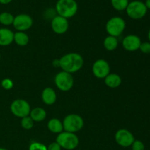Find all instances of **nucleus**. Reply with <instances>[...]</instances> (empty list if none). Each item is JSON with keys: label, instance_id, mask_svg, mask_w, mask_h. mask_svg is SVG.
<instances>
[{"label": "nucleus", "instance_id": "f257e3e1", "mask_svg": "<svg viewBox=\"0 0 150 150\" xmlns=\"http://www.w3.org/2000/svg\"><path fill=\"white\" fill-rule=\"evenodd\" d=\"M83 65V57L77 53H69L59 59V67L70 74L79 71Z\"/></svg>", "mask_w": 150, "mask_h": 150}, {"label": "nucleus", "instance_id": "f03ea898", "mask_svg": "<svg viewBox=\"0 0 150 150\" xmlns=\"http://www.w3.org/2000/svg\"><path fill=\"white\" fill-rule=\"evenodd\" d=\"M79 6L76 0H58L56 3L55 10L58 16L68 19L76 16Z\"/></svg>", "mask_w": 150, "mask_h": 150}, {"label": "nucleus", "instance_id": "7ed1b4c3", "mask_svg": "<svg viewBox=\"0 0 150 150\" xmlns=\"http://www.w3.org/2000/svg\"><path fill=\"white\" fill-rule=\"evenodd\" d=\"M56 142L59 144L62 149L66 150H73L79 144V137L75 133L62 131L58 134Z\"/></svg>", "mask_w": 150, "mask_h": 150}, {"label": "nucleus", "instance_id": "20e7f679", "mask_svg": "<svg viewBox=\"0 0 150 150\" xmlns=\"http://www.w3.org/2000/svg\"><path fill=\"white\" fill-rule=\"evenodd\" d=\"M62 125L64 131L75 133L83 128L84 122L80 115L72 114L64 117Z\"/></svg>", "mask_w": 150, "mask_h": 150}, {"label": "nucleus", "instance_id": "39448f33", "mask_svg": "<svg viewBox=\"0 0 150 150\" xmlns=\"http://www.w3.org/2000/svg\"><path fill=\"white\" fill-rule=\"evenodd\" d=\"M125 10L129 18L134 20H139L146 16L148 10L144 2L139 0H134L129 2Z\"/></svg>", "mask_w": 150, "mask_h": 150}, {"label": "nucleus", "instance_id": "423d86ee", "mask_svg": "<svg viewBox=\"0 0 150 150\" xmlns=\"http://www.w3.org/2000/svg\"><path fill=\"white\" fill-rule=\"evenodd\" d=\"M126 23L124 19L119 16H114L111 18L107 21L105 25V29L107 33L111 36L117 38L120 36L125 31Z\"/></svg>", "mask_w": 150, "mask_h": 150}, {"label": "nucleus", "instance_id": "0eeeda50", "mask_svg": "<svg viewBox=\"0 0 150 150\" xmlns=\"http://www.w3.org/2000/svg\"><path fill=\"white\" fill-rule=\"evenodd\" d=\"M54 83L57 87L62 92H67L73 88L74 79L70 73L65 71L59 72L54 78Z\"/></svg>", "mask_w": 150, "mask_h": 150}, {"label": "nucleus", "instance_id": "6e6552de", "mask_svg": "<svg viewBox=\"0 0 150 150\" xmlns=\"http://www.w3.org/2000/svg\"><path fill=\"white\" fill-rule=\"evenodd\" d=\"M12 114L18 118H23L29 115L31 107L29 103L23 99H16L10 105Z\"/></svg>", "mask_w": 150, "mask_h": 150}, {"label": "nucleus", "instance_id": "1a4fd4ad", "mask_svg": "<svg viewBox=\"0 0 150 150\" xmlns=\"http://www.w3.org/2000/svg\"><path fill=\"white\" fill-rule=\"evenodd\" d=\"M33 19L28 14H19L14 17L13 25L18 32H24L32 27Z\"/></svg>", "mask_w": 150, "mask_h": 150}, {"label": "nucleus", "instance_id": "9d476101", "mask_svg": "<svg viewBox=\"0 0 150 150\" xmlns=\"http://www.w3.org/2000/svg\"><path fill=\"white\" fill-rule=\"evenodd\" d=\"M136 140L134 136L130 130L127 129H120L115 134V141L117 144L122 147L131 146L132 144Z\"/></svg>", "mask_w": 150, "mask_h": 150}, {"label": "nucleus", "instance_id": "9b49d317", "mask_svg": "<svg viewBox=\"0 0 150 150\" xmlns=\"http://www.w3.org/2000/svg\"><path fill=\"white\" fill-rule=\"evenodd\" d=\"M110 70L111 67L108 62L102 59L96 60L92 65L93 75L100 79H105L108 74H110Z\"/></svg>", "mask_w": 150, "mask_h": 150}, {"label": "nucleus", "instance_id": "f8f14e48", "mask_svg": "<svg viewBox=\"0 0 150 150\" xmlns=\"http://www.w3.org/2000/svg\"><path fill=\"white\" fill-rule=\"evenodd\" d=\"M51 29L57 35H63L69 29L68 20L60 16H56L51 20Z\"/></svg>", "mask_w": 150, "mask_h": 150}, {"label": "nucleus", "instance_id": "ddd939ff", "mask_svg": "<svg viewBox=\"0 0 150 150\" xmlns=\"http://www.w3.org/2000/svg\"><path fill=\"white\" fill-rule=\"evenodd\" d=\"M142 40L136 35H128L122 40V46L127 51H136L139 49Z\"/></svg>", "mask_w": 150, "mask_h": 150}, {"label": "nucleus", "instance_id": "4468645a", "mask_svg": "<svg viewBox=\"0 0 150 150\" xmlns=\"http://www.w3.org/2000/svg\"><path fill=\"white\" fill-rule=\"evenodd\" d=\"M14 33L12 30L7 28L0 29V45L7 46L13 42Z\"/></svg>", "mask_w": 150, "mask_h": 150}, {"label": "nucleus", "instance_id": "2eb2a0df", "mask_svg": "<svg viewBox=\"0 0 150 150\" xmlns=\"http://www.w3.org/2000/svg\"><path fill=\"white\" fill-rule=\"evenodd\" d=\"M57 93L54 89L51 87H47L42 90V100L43 103L46 105H53L57 101Z\"/></svg>", "mask_w": 150, "mask_h": 150}, {"label": "nucleus", "instance_id": "dca6fc26", "mask_svg": "<svg viewBox=\"0 0 150 150\" xmlns=\"http://www.w3.org/2000/svg\"><path fill=\"white\" fill-rule=\"evenodd\" d=\"M105 85L111 89H115L119 87L122 83V79L118 74L110 73L104 79Z\"/></svg>", "mask_w": 150, "mask_h": 150}, {"label": "nucleus", "instance_id": "f3484780", "mask_svg": "<svg viewBox=\"0 0 150 150\" xmlns=\"http://www.w3.org/2000/svg\"><path fill=\"white\" fill-rule=\"evenodd\" d=\"M48 129L51 133L59 134L64 130L62 122H61L59 119L57 118L51 119L48 122Z\"/></svg>", "mask_w": 150, "mask_h": 150}, {"label": "nucleus", "instance_id": "a211bd4d", "mask_svg": "<svg viewBox=\"0 0 150 150\" xmlns=\"http://www.w3.org/2000/svg\"><path fill=\"white\" fill-rule=\"evenodd\" d=\"M29 117L32 119L34 122H42L46 117V111L40 107L33 108L31 110Z\"/></svg>", "mask_w": 150, "mask_h": 150}, {"label": "nucleus", "instance_id": "6ab92c4d", "mask_svg": "<svg viewBox=\"0 0 150 150\" xmlns=\"http://www.w3.org/2000/svg\"><path fill=\"white\" fill-rule=\"evenodd\" d=\"M118 45L119 41L118 40H117V38L114 36H111V35H108V37H106L103 41L104 48H105L107 51H114V50L117 48Z\"/></svg>", "mask_w": 150, "mask_h": 150}, {"label": "nucleus", "instance_id": "aec40b11", "mask_svg": "<svg viewBox=\"0 0 150 150\" xmlns=\"http://www.w3.org/2000/svg\"><path fill=\"white\" fill-rule=\"evenodd\" d=\"M29 36L24 32H17L14 33L13 42H16L19 46H26L29 43Z\"/></svg>", "mask_w": 150, "mask_h": 150}, {"label": "nucleus", "instance_id": "412c9836", "mask_svg": "<svg viewBox=\"0 0 150 150\" xmlns=\"http://www.w3.org/2000/svg\"><path fill=\"white\" fill-rule=\"evenodd\" d=\"M14 21V16L8 12H2L0 13V23L4 26L12 25Z\"/></svg>", "mask_w": 150, "mask_h": 150}, {"label": "nucleus", "instance_id": "4be33fe9", "mask_svg": "<svg viewBox=\"0 0 150 150\" xmlns=\"http://www.w3.org/2000/svg\"><path fill=\"white\" fill-rule=\"evenodd\" d=\"M129 0H111V5L117 11L125 10L129 4Z\"/></svg>", "mask_w": 150, "mask_h": 150}, {"label": "nucleus", "instance_id": "5701e85b", "mask_svg": "<svg viewBox=\"0 0 150 150\" xmlns=\"http://www.w3.org/2000/svg\"><path fill=\"white\" fill-rule=\"evenodd\" d=\"M21 125L25 130H31L34 126V121L29 116H27L21 119Z\"/></svg>", "mask_w": 150, "mask_h": 150}, {"label": "nucleus", "instance_id": "b1692460", "mask_svg": "<svg viewBox=\"0 0 150 150\" xmlns=\"http://www.w3.org/2000/svg\"><path fill=\"white\" fill-rule=\"evenodd\" d=\"M29 150H47V146L40 142H32L29 145Z\"/></svg>", "mask_w": 150, "mask_h": 150}, {"label": "nucleus", "instance_id": "393cba45", "mask_svg": "<svg viewBox=\"0 0 150 150\" xmlns=\"http://www.w3.org/2000/svg\"><path fill=\"white\" fill-rule=\"evenodd\" d=\"M1 85L3 89H4L5 90H10L13 87V82L11 79L7 78V79H4L1 81Z\"/></svg>", "mask_w": 150, "mask_h": 150}, {"label": "nucleus", "instance_id": "a878e982", "mask_svg": "<svg viewBox=\"0 0 150 150\" xmlns=\"http://www.w3.org/2000/svg\"><path fill=\"white\" fill-rule=\"evenodd\" d=\"M132 150H144L145 146L140 140H135L131 145Z\"/></svg>", "mask_w": 150, "mask_h": 150}, {"label": "nucleus", "instance_id": "bb28decb", "mask_svg": "<svg viewBox=\"0 0 150 150\" xmlns=\"http://www.w3.org/2000/svg\"><path fill=\"white\" fill-rule=\"evenodd\" d=\"M139 50H140L143 54H150V42H142Z\"/></svg>", "mask_w": 150, "mask_h": 150}, {"label": "nucleus", "instance_id": "cd10ccee", "mask_svg": "<svg viewBox=\"0 0 150 150\" xmlns=\"http://www.w3.org/2000/svg\"><path fill=\"white\" fill-rule=\"evenodd\" d=\"M47 150H62V147L57 142L50 144L47 146Z\"/></svg>", "mask_w": 150, "mask_h": 150}, {"label": "nucleus", "instance_id": "c85d7f7f", "mask_svg": "<svg viewBox=\"0 0 150 150\" xmlns=\"http://www.w3.org/2000/svg\"><path fill=\"white\" fill-rule=\"evenodd\" d=\"M12 1H13V0H0V4H4V5H5V4H10Z\"/></svg>", "mask_w": 150, "mask_h": 150}, {"label": "nucleus", "instance_id": "c756f323", "mask_svg": "<svg viewBox=\"0 0 150 150\" xmlns=\"http://www.w3.org/2000/svg\"><path fill=\"white\" fill-rule=\"evenodd\" d=\"M53 65L54 67H59V59H55L53 62Z\"/></svg>", "mask_w": 150, "mask_h": 150}, {"label": "nucleus", "instance_id": "7c9ffc66", "mask_svg": "<svg viewBox=\"0 0 150 150\" xmlns=\"http://www.w3.org/2000/svg\"><path fill=\"white\" fill-rule=\"evenodd\" d=\"M145 5H146L147 10H150V0H146V1L144 2Z\"/></svg>", "mask_w": 150, "mask_h": 150}, {"label": "nucleus", "instance_id": "2f4dec72", "mask_svg": "<svg viewBox=\"0 0 150 150\" xmlns=\"http://www.w3.org/2000/svg\"><path fill=\"white\" fill-rule=\"evenodd\" d=\"M147 37H148V40H149V42H150V29H149V32H148V35H147Z\"/></svg>", "mask_w": 150, "mask_h": 150}, {"label": "nucleus", "instance_id": "473e14b6", "mask_svg": "<svg viewBox=\"0 0 150 150\" xmlns=\"http://www.w3.org/2000/svg\"><path fill=\"white\" fill-rule=\"evenodd\" d=\"M0 150H8V149H5V148H3V147H0Z\"/></svg>", "mask_w": 150, "mask_h": 150}, {"label": "nucleus", "instance_id": "72a5a7b5", "mask_svg": "<svg viewBox=\"0 0 150 150\" xmlns=\"http://www.w3.org/2000/svg\"><path fill=\"white\" fill-rule=\"evenodd\" d=\"M0 59H1V54H0Z\"/></svg>", "mask_w": 150, "mask_h": 150}]
</instances>
